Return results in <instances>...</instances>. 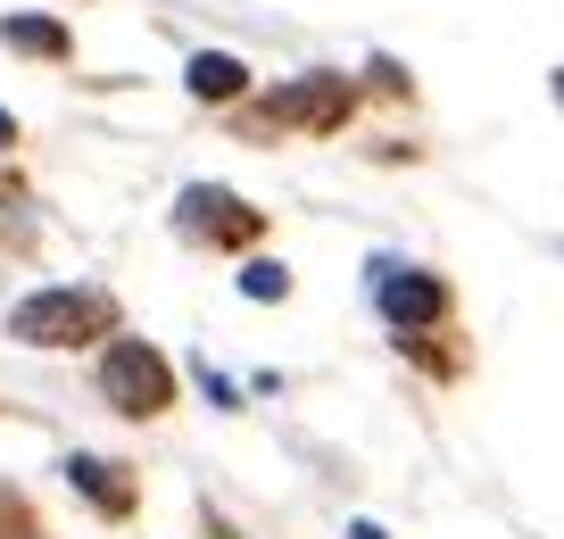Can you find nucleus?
Listing matches in <instances>:
<instances>
[{
	"label": "nucleus",
	"instance_id": "4",
	"mask_svg": "<svg viewBox=\"0 0 564 539\" xmlns=\"http://www.w3.org/2000/svg\"><path fill=\"white\" fill-rule=\"evenodd\" d=\"M265 117H282V125H316V133H333V125L349 117V84H340V75H307V84L274 91V100H265Z\"/></svg>",
	"mask_w": 564,
	"mask_h": 539
},
{
	"label": "nucleus",
	"instance_id": "3",
	"mask_svg": "<svg viewBox=\"0 0 564 539\" xmlns=\"http://www.w3.org/2000/svg\"><path fill=\"white\" fill-rule=\"evenodd\" d=\"M183 233L192 241H258V208H241L232 192L199 183V192H183Z\"/></svg>",
	"mask_w": 564,
	"mask_h": 539
},
{
	"label": "nucleus",
	"instance_id": "8",
	"mask_svg": "<svg viewBox=\"0 0 564 539\" xmlns=\"http://www.w3.org/2000/svg\"><path fill=\"white\" fill-rule=\"evenodd\" d=\"M0 42H9V51H34V58H67V25L58 18H9Z\"/></svg>",
	"mask_w": 564,
	"mask_h": 539
},
{
	"label": "nucleus",
	"instance_id": "10",
	"mask_svg": "<svg viewBox=\"0 0 564 539\" xmlns=\"http://www.w3.org/2000/svg\"><path fill=\"white\" fill-rule=\"evenodd\" d=\"M9 141H18V117H9V108H0V150H9Z\"/></svg>",
	"mask_w": 564,
	"mask_h": 539
},
{
	"label": "nucleus",
	"instance_id": "2",
	"mask_svg": "<svg viewBox=\"0 0 564 539\" xmlns=\"http://www.w3.org/2000/svg\"><path fill=\"white\" fill-rule=\"evenodd\" d=\"M100 399L117 407V416H166V407H175V366H166L150 341H108Z\"/></svg>",
	"mask_w": 564,
	"mask_h": 539
},
{
	"label": "nucleus",
	"instance_id": "11",
	"mask_svg": "<svg viewBox=\"0 0 564 539\" xmlns=\"http://www.w3.org/2000/svg\"><path fill=\"white\" fill-rule=\"evenodd\" d=\"M349 539H382V531H373V522H357V531H349Z\"/></svg>",
	"mask_w": 564,
	"mask_h": 539
},
{
	"label": "nucleus",
	"instance_id": "5",
	"mask_svg": "<svg viewBox=\"0 0 564 539\" xmlns=\"http://www.w3.org/2000/svg\"><path fill=\"white\" fill-rule=\"evenodd\" d=\"M382 315L390 324H441L448 315V291L415 266H382Z\"/></svg>",
	"mask_w": 564,
	"mask_h": 539
},
{
	"label": "nucleus",
	"instance_id": "6",
	"mask_svg": "<svg viewBox=\"0 0 564 539\" xmlns=\"http://www.w3.org/2000/svg\"><path fill=\"white\" fill-rule=\"evenodd\" d=\"M67 482L84 489L100 515H124V506H133V482H124V465H108V456H67Z\"/></svg>",
	"mask_w": 564,
	"mask_h": 539
},
{
	"label": "nucleus",
	"instance_id": "9",
	"mask_svg": "<svg viewBox=\"0 0 564 539\" xmlns=\"http://www.w3.org/2000/svg\"><path fill=\"white\" fill-rule=\"evenodd\" d=\"M241 291L249 299H282V291H291V274H282L274 258H258V266H241Z\"/></svg>",
	"mask_w": 564,
	"mask_h": 539
},
{
	"label": "nucleus",
	"instance_id": "7",
	"mask_svg": "<svg viewBox=\"0 0 564 539\" xmlns=\"http://www.w3.org/2000/svg\"><path fill=\"white\" fill-rule=\"evenodd\" d=\"M192 91H199V100H241L249 67H241V58H225V51H199L192 58Z\"/></svg>",
	"mask_w": 564,
	"mask_h": 539
},
{
	"label": "nucleus",
	"instance_id": "1",
	"mask_svg": "<svg viewBox=\"0 0 564 539\" xmlns=\"http://www.w3.org/2000/svg\"><path fill=\"white\" fill-rule=\"evenodd\" d=\"M108 324H117L108 291H34L9 308V341L25 348H75V341H100Z\"/></svg>",
	"mask_w": 564,
	"mask_h": 539
}]
</instances>
